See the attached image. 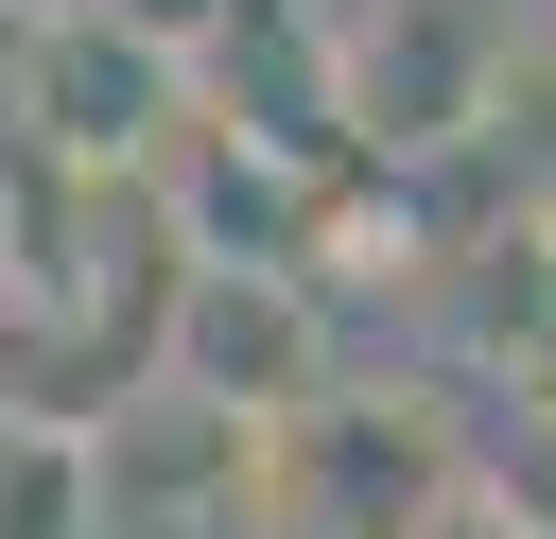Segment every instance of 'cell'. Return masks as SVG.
<instances>
[{
  "mask_svg": "<svg viewBox=\"0 0 556 539\" xmlns=\"http://www.w3.org/2000/svg\"><path fill=\"white\" fill-rule=\"evenodd\" d=\"M139 383H174V400H208V417L261 435V417H295V400L348 383V313L278 243H174V278L139 313Z\"/></svg>",
  "mask_w": 556,
  "mask_h": 539,
  "instance_id": "1",
  "label": "cell"
},
{
  "mask_svg": "<svg viewBox=\"0 0 556 539\" xmlns=\"http://www.w3.org/2000/svg\"><path fill=\"white\" fill-rule=\"evenodd\" d=\"M469 469V417L417 383H330L295 417H261V539H400L434 487Z\"/></svg>",
  "mask_w": 556,
  "mask_h": 539,
  "instance_id": "2",
  "label": "cell"
},
{
  "mask_svg": "<svg viewBox=\"0 0 556 539\" xmlns=\"http://www.w3.org/2000/svg\"><path fill=\"white\" fill-rule=\"evenodd\" d=\"M191 104H208V87H191L156 35L87 17V0H35L17 52H0V122H17V156H52V174H156Z\"/></svg>",
  "mask_w": 556,
  "mask_h": 539,
  "instance_id": "3",
  "label": "cell"
},
{
  "mask_svg": "<svg viewBox=\"0 0 556 539\" xmlns=\"http://www.w3.org/2000/svg\"><path fill=\"white\" fill-rule=\"evenodd\" d=\"M261 504V435L174 400V383H122L87 400V539H243Z\"/></svg>",
  "mask_w": 556,
  "mask_h": 539,
  "instance_id": "4",
  "label": "cell"
},
{
  "mask_svg": "<svg viewBox=\"0 0 556 539\" xmlns=\"http://www.w3.org/2000/svg\"><path fill=\"white\" fill-rule=\"evenodd\" d=\"M0 539H87V417L0 400Z\"/></svg>",
  "mask_w": 556,
  "mask_h": 539,
  "instance_id": "5",
  "label": "cell"
},
{
  "mask_svg": "<svg viewBox=\"0 0 556 539\" xmlns=\"http://www.w3.org/2000/svg\"><path fill=\"white\" fill-rule=\"evenodd\" d=\"M87 17H122V35H156L174 70H208V35H226L243 0H87Z\"/></svg>",
  "mask_w": 556,
  "mask_h": 539,
  "instance_id": "6",
  "label": "cell"
},
{
  "mask_svg": "<svg viewBox=\"0 0 556 539\" xmlns=\"http://www.w3.org/2000/svg\"><path fill=\"white\" fill-rule=\"evenodd\" d=\"M400 539H539V522H521V504H486V487H469V469H452V487H434V504H417V522H400Z\"/></svg>",
  "mask_w": 556,
  "mask_h": 539,
  "instance_id": "7",
  "label": "cell"
},
{
  "mask_svg": "<svg viewBox=\"0 0 556 539\" xmlns=\"http://www.w3.org/2000/svg\"><path fill=\"white\" fill-rule=\"evenodd\" d=\"M521 261H539V296H556V174L521 191Z\"/></svg>",
  "mask_w": 556,
  "mask_h": 539,
  "instance_id": "8",
  "label": "cell"
}]
</instances>
